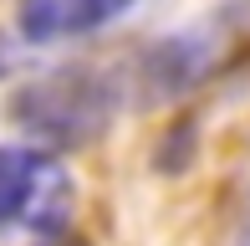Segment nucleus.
Wrapping results in <instances>:
<instances>
[{
  "mask_svg": "<svg viewBox=\"0 0 250 246\" xmlns=\"http://www.w3.org/2000/svg\"><path fill=\"white\" fill-rule=\"evenodd\" d=\"M245 246H250V241H245Z\"/></svg>",
  "mask_w": 250,
  "mask_h": 246,
  "instance_id": "obj_4",
  "label": "nucleus"
},
{
  "mask_svg": "<svg viewBox=\"0 0 250 246\" xmlns=\"http://www.w3.org/2000/svg\"><path fill=\"white\" fill-rule=\"evenodd\" d=\"M56 246H72V241H56Z\"/></svg>",
  "mask_w": 250,
  "mask_h": 246,
  "instance_id": "obj_3",
  "label": "nucleus"
},
{
  "mask_svg": "<svg viewBox=\"0 0 250 246\" xmlns=\"http://www.w3.org/2000/svg\"><path fill=\"white\" fill-rule=\"evenodd\" d=\"M133 10V0H21V36L26 41H66L97 31Z\"/></svg>",
  "mask_w": 250,
  "mask_h": 246,
  "instance_id": "obj_2",
  "label": "nucleus"
},
{
  "mask_svg": "<svg viewBox=\"0 0 250 246\" xmlns=\"http://www.w3.org/2000/svg\"><path fill=\"white\" fill-rule=\"evenodd\" d=\"M72 216V180L56 159L36 149H0V226L51 231L66 226Z\"/></svg>",
  "mask_w": 250,
  "mask_h": 246,
  "instance_id": "obj_1",
  "label": "nucleus"
}]
</instances>
